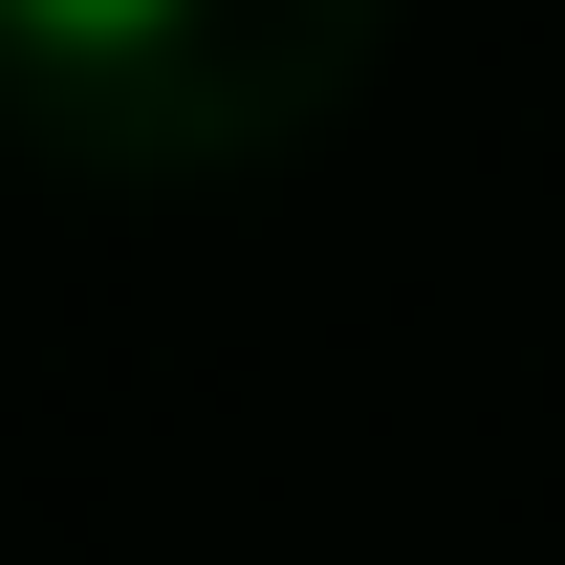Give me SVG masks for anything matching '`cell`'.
Masks as SVG:
<instances>
[{
  "label": "cell",
  "mask_w": 565,
  "mask_h": 565,
  "mask_svg": "<svg viewBox=\"0 0 565 565\" xmlns=\"http://www.w3.org/2000/svg\"><path fill=\"white\" fill-rule=\"evenodd\" d=\"M0 22H22V44H152L174 0H0Z\"/></svg>",
  "instance_id": "6da1fadb"
}]
</instances>
